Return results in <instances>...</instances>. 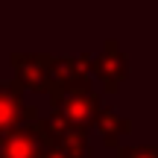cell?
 Segmentation results:
<instances>
[{
  "label": "cell",
  "instance_id": "obj_1",
  "mask_svg": "<svg viewBox=\"0 0 158 158\" xmlns=\"http://www.w3.org/2000/svg\"><path fill=\"white\" fill-rule=\"evenodd\" d=\"M50 102L53 114H59L68 126H79V129H88L100 111V94L91 88V82L79 85V88L50 91Z\"/></svg>",
  "mask_w": 158,
  "mask_h": 158
},
{
  "label": "cell",
  "instance_id": "obj_2",
  "mask_svg": "<svg viewBox=\"0 0 158 158\" xmlns=\"http://www.w3.org/2000/svg\"><path fill=\"white\" fill-rule=\"evenodd\" d=\"M50 143L53 135L47 129V120H32L0 138V158H44Z\"/></svg>",
  "mask_w": 158,
  "mask_h": 158
},
{
  "label": "cell",
  "instance_id": "obj_3",
  "mask_svg": "<svg viewBox=\"0 0 158 158\" xmlns=\"http://www.w3.org/2000/svg\"><path fill=\"white\" fill-rule=\"evenodd\" d=\"M32 120H38V108L23 100V88L15 79L0 82V138Z\"/></svg>",
  "mask_w": 158,
  "mask_h": 158
},
{
  "label": "cell",
  "instance_id": "obj_4",
  "mask_svg": "<svg viewBox=\"0 0 158 158\" xmlns=\"http://www.w3.org/2000/svg\"><path fill=\"white\" fill-rule=\"evenodd\" d=\"M12 68H15V82L29 91H50V53H12Z\"/></svg>",
  "mask_w": 158,
  "mask_h": 158
},
{
  "label": "cell",
  "instance_id": "obj_5",
  "mask_svg": "<svg viewBox=\"0 0 158 158\" xmlns=\"http://www.w3.org/2000/svg\"><path fill=\"white\" fill-rule=\"evenodd\" d=\"M91 70L97 73V79L102 82V88L108 94H114L123 85V79L129 76V62H126L123 50H120V44L114 38H108L102 44V53L91 59Z\"/></svg>",
  "mask_w": 158,
  "mask_h": 158
},
{
  "label": "cell",
  "instance_id": "obj_6",
  "mask_svg": "<svg viewBox=\"0 0 158 158\" xmlns=\"http://www.w3.org/2000/svg\"><path fill=\"white\" fill-rule=\"evenodd\" d=\"M91 59L88 53L79 56H53V68H50V91H64V88H79L88 85V70H91ZM47 91V94H50Z\"/></svg>",
  "mask_w": 158,
  "mask_h": 158
},
{
  "label": "cell",
  "instance_id": "obj_7",
  "mask_svg": "<svg viewBox=\"0 0 158 158\" xmlns=\"http://www.w3.org/2000/svg\"><path fill=\"white\" fill-rule=\"evenodd\" d=\"M94 126H97V132L106 138L108 147H117V141L123 135H129V129H132V123L126 117H120L117 108H111V106H100V111H97V117H94Z\"/></svg>",
  "mask_w": 158,
  "mask_h": 158
},
{
  "label": "cell",
  "instance_id": "obj_8",
  "mask_svg": "<svg viewBox=\"0 0 158 158\" xmlns=\"http://www.w3.org/2000/svg\"><path fill=\"white\" fill-rule=\"evenodd\" d=\"M120 158H158V147H120Z\"/></svg>",
  "mask_w": 158,
  "mask_h": 158
},
{
  "label": "cell",
  "instance_id": "obj_9",
  "mask_svg": "<svg viewBox=\"0 0 158 158\" xmlns=\"http://www.w3.org/2000/svg\"><path fill=\"white\" fill-rule=\"evenodd\" d=\"M155 129H158V123H155Z\"/></svg>",
  "mask_w": 158,
  "mask_h": 158
}]
</instances>
